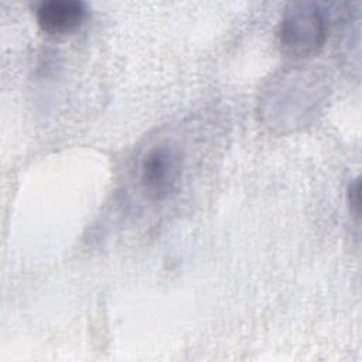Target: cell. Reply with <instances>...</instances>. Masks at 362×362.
I'll use <instances>...</instances> for the list:
<instances>
[{"instance_id": "cell-1", "label": "cell", "mask_w": 362, "mask_h": 362, "mask_svg": "<svg viewBox=\"0 0 362 362\" xmlns=\"http://www.w3.org/2000/svg\"><path fill=\"white\" fill-rule=\"evenodd\" d=\"M184 153L174 143L163 141L147 147L137 161V187L151 202L167 201L180 187Z\"/></svg>"}, {"instance_id": "cell-2", "label": "cell", "mask_w": 362, "mask_h": 362, "mask_svg": "<svg viewBox=\"0 0 362 362\" xmlns=\"http://www.w3.org/2000/svg\"><path fill=\"white\" fill-rule=\"evenodd\" d=\"M277 35L286 55L311 57L324 47L328 23L315 3H291L283 13Z\"/></svg>"}, {"instance_id": "cell-3", "label": "cell", "mask_w": 362, "mask_h": 362, "mask_svg": "<svg viewBox=\"0 0 362 362\" xmlns=\"http://www.w3.org/2000/svg\"><path fill=\"white\" fill-rule=\"evenodd\" d=\"M40 28L51 35L69 34L81 27L86 17V7L75 0H51L37 8Z\"/></svg>"}, {"instance_id": "cell-4", "label": "cell", "mask_w": 362, "mask_h": 362, "mask_svg": "<svg viewBox=\"0 0 362 362\" xmlns=\"http://www.w3.org/2000/svg\"><path fill=\"white\" fill-rule=\"evenodd\" d=\"M348 199H349V206L352 212L358 216L359 214V181L355 180L348 189Z\"/></svg>"}]
</instances>
